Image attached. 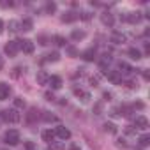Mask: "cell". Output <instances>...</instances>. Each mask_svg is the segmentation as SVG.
Segmentation results:
<instances>
[{
  "label": "cell",
  "instance_id": "cell-1",
  "mask_svg": "<svg viewBox=\"0 0 150 150\" xmlns=\"http://www.w3.org/2000/svg\"><path fill=\"white\" fill-rule=\"evenodd\" d=\"M0 118L6 120L7 124H18V122L21 120V115H20L14 108H11V110H4L2 113H0Z\"/></svg>",
  "mask_w": 150,
  "mask_h": 150
},
{
  "label": "cell",
  "instance_id": "cell-2",
  "mask_svg": "<svg viewBox=\"0 0 150 150\" xmlns=\"http://www.w3.org/2000/svg\"><path fill=\"white\" fill-rule=\"evenodd\" d=\"M18 44H20V50L23 53H27V55H32L34 50H35V46H34V42L30 39H18Z\"/></svg>",
  "mask_w": 150,
  "mask_h": 150
},
{
  "label": "cell",
  "instance_id": "cell-3",
  "mask_svg": "<svg viewBox=\"0 0 150 150\" xmlns=\"http://www.w3.org/2000/svg\"><path fill=\"white\" fill-rule=\"evenodd\" d=\"M6 143L7 145H18L20 143V132L16 131V129H9L7 132H6Z\"/></svg>",
  "mask_w": 150,
  "mask_h": 150
},
{
  "label": "cell",
  "instance_id": "cell-4",
  "mask_svg": "<svg viewBox=\"0 0 150 150\" xmlns=\"http://www.w3.org/2000/svg\"><path fill=\"white\" fill-rule=\"evenodd\" d=\"M122 20H124V21H127V23H131V25H136V23H139V21L143 20V16H141V13H139V11H136V13H127Z\"/></svg>",
  "mask_w": 150,
  "mask_h": 150
},
{
  "label": "cell",
  "instance_id": "cell-5",
  "mask_svg": "<svg viewBox=\"0 0 150 150\" xmlns=\"http://www.w3.org/2000/svg\"><path fill=\"white\" fill-rule=\"evenodd\" d=\"M4 51H6V55L14 57V55L20 51V44H18V41H9V42L4 46Z\"/></svg>",
  "mask_w": 150,
  "mask_h": 150
},
{
  "label": "cell",
  "instance_id": "cell-6",
  "mask_svg": "<svg viewBox=\"0 0 150 150\" xmlns=\"http://www.w3.org/2000/svg\"><path fill=\"white\" fill-rule=\"evenodd\" d=\"M104 76L113 83V85H118V83H122V76L118 74V71H110V69H106L104 71Z\"/></svg>",
  "mask_w": 150,
  "mask_h": 150
},
{
  "label": "cell",
  "instance_id": "cell-7",
  "mask_svg": "<svg viewBox=\"0 0 150 150\" xmlns=\"http://www.w3.org/2000/svg\"><path fill=\"white\" fill-rule=\"evenodd\" d=\"M132 72H136V69H132L127 62H118V74L122 76V74H132Z\"/></svg>",
  "mask_w": 150,
  "mask_h": 150
},
{
  "label": "cell",
  "instance_id": "cell-8",
  "mask_svg": "<svg viewBox=\"0 0 150 150\" xmlns=\"http://www.w3.org/2000/svg\"><path fill=\"white\" fill-rule=\"evenodd\" d=\"M134 125H136V129H141V131L148 129V120H146V117L138 115V117L134 118Z\"/></svg>",
  "mask_w": 150,
  "mask_h": 150
},
{
  "label": "cell",
  "instance_id": "cell-9",
  "mask_svg": "<svg viewBox=\"0 0 150 150\" xmlns=\"http://www.w3.org/2000/svg\"><path fill=\"white\" fill-rule=\"evenodd\" d=\"M55 134H57L60 139H64V141L71 138V131H69L67 127H64V125H58V127L55 129Z\"/></svg>",
  "mask_w": 150,
  "mask_h": 150
},
{
  "label": "cell",
  "instance_id": "cell-10",
  "mask_svg": "<svg viewBox=\"0 0 150 150\" xmlns=\"http://www.w3.org/2000/svg\"><path fill=\"white\" fill-rule=\"evenodd\" d=\"M9 96H11V87L2 81V83H0V101L9 99Z\"/></svg>",
  "mask_w": 150,
  "mask_h": 150
},
{
  "label": "cell",
  "instance_id": "cell-11",
  "mask_svg": "<svg viewBox=\"0 0 150 150\" xmlns=\"http://www.w3.org/2000/svg\"><path fill=\"white\" fill-rule=\"evenodd\" d=\"M48 85L51 87V90H58V88H62V78L60 76H50Z\"/></svg>",
  "mask_w": 150,
  "mask_h": 150
},
{
  "label": "cell",
  "instance_id": "cell-12",
  "mask_svg": "<svg viewBox=\"0 0 150 150\" xmlns=\"http://www.w3.org/2000/svg\"><path fill=\"white\" fill-rule=\"evenodd\" d=\"M101 21H103V25H106V27H113V25H115V18H113V14H110V13H103V14H101Z\"/></svg>",
  "mask_w": 150,
  "mask_h": 150
},
{
  "label": "cell",
  "instance_id": "cell-13",
  "mask_svg": "<svg viewBox=\"0 0 150 150\" xmlns=\"http://www.w3.org/2000/svg\"><path fill=\"white\" fill-rule=\"evenodd\" d=\"M111 42H115V44H122V42H125V35H124L122 32L115 30V32L111 34Z\"/></svg>",
  "mask_w": 150,
  "mask_h": 150
},
{
  "label": "cell",
  "instance_id": "cell-14",
  "mask_svg": "<svg viewBox=\"0 0 150 150\" xmlns=\"http://www.w3.org/2000/svg\"><path fill=\"white\" fill-rule=\"evenodd\" d=\"M74 20H78V14L72 13V11H67V13L62 14V21H64V23H72Z\"/></svg>",
  "mask_w": 150,
  "mask_h": 150
},
{
  "label": "cell",
  "instance_id": "cell-15",
  "mask_svg": "<svg viewBox=\"0 0 150 150\" xmlns=\"http://www.w3.org/2000/svg\"><path fill=\"white\" fill-rule=\"evenodd\" d=\"M83 60H87V62H94L96 60V50L94 48H88V50H85L83 51Z\"/></svg>",
  "mask_w": 150,
  "mask_h": 150
},
{
  "label": "cell",
  "instance_id": "cell-16",
  "mask_svg": "<svg viewBox=\"0 0 150 150\" xmlns=\"http://www.w3.org/2000/svg\"><path fill=\"white\" fill-rule=\"evenodd\" d=\"M103 129H104V132H108V134H117V132H118V129H117V125H115L113 122H104V124H103Z\"/></svg>",
  "mask_w": 150,
  "mask_h": 150
},
{
  "label": "cell",
  "instance_id": "cell-17",
  "mask_svg": "<svg viewBox=\"0 0 150 150\" xmlns=\"http://www.w3.org/2000/svg\"><path fill=\"white\" fill-rule=\"evenodd\" d=\"M55 131H51V129H46V131H42V139L46 141V143H53L55 141Z\"/></svg>",
  "mask_w": 150,
  "mask_h": 150
},
{
  "label": "cell",
  "instance_id": "cell-18",
  "mask_svg": "<svg viewBox=\"0 0 150 150\" xmlns=\"http://www.w3.org/2000/svg\"><path fill=\"white\" fill-rule=\"evenodd\" d=\"M35 80H37V83H39V85H48L50 76H48L44 71H39V72H37V76H35Z\"/></svg>",
  "mask_w": 150,
  "mask_h": 150
},
{
  "label": "cell",
  "instance_id": "cell-19",
  "mask_svg": "<svg viewBox=\"0 0 150 150\" xmlns=\"http://www.w3.org/2000/svg\"><path fill=\"white\" fill-rule=\"evenodd\" d=\"M20 28H21V30H25V32H30V30L34 28V21H32L30 18H25V20L20 23Z\"/></svg>",
  "mask_w": 150,
  "mask_h": 150
},
{
  "label": "cell",
  "instance_id": "cell-20",
  "mask_svg": "<svg viewBox=\"0 0 150 150\" xmlns=\"http://www.w3.org/2000/svg\"><path fill=\"white\" fill-rule=\"evenodd\" d=\"M37 118H39V111H37V108H30L28 113H27V122H35Z\"/></svg>",
  "mask_w": 150,
  "mask_h": 150
},
{
  "label": "cell",
  "instance_id": "cell-21",
  "mask_svg": "<svg viewBox=\"0 0 150 150\" xmlns=\"http://www.w3.org/2000/svg\"><path fill=\"white\" fill-rule=\"evenodd\" d=\"M127 55H129L132 60H139V58L143 57V55H141V51H139L138 48H129V50H127Z\"/></svg>",
  "mask_w": 150,
  "mask_h": 150
},
{
  "label": "cell",
  "instance_id": "cell-22",
  "mask_svg": "<svg viewBox=\"0 0 150 150\" xmlns=\"http://www.w3.org/2000/svg\"><path fill=\"white\" fill-rule=\"evenodd\" d=\"M74 96H76V97H81V101H90V94L88 92H83L81 88H74Z\"/></svg>",
  "mask_w": 150,
  "mask_h": 150
},
{
  "label": "cell",
  "instance_id": "cell-23",
  "mask_svg": "<svg viewBox=\"0 0 150 150\" xmlns=\"http://www.w3.org/2000/svg\"><path fill=\"white\" fill-rule=\"evenodd\" d=\"M85 32L83 30H72V34H71V39L72 41H81V39H85Z\"/></svg>",
  "mask_w": 150,
  "mask_h": 150
},
{
  "label": "cell",
  "instance_id": "cell-24",
  "mask_svg": "<svg viewBox=\"0 0 150 150\" xmlns=\"http://www.w3.org/2000/svg\"><path fill=\"white\" fill-rule=\"evenodd\" d=\"M46 60H48V62H58V60H60V53H58V51H51V53L46 55Z\"/></svg>",
  "mask_w": 150,
  "mask_h": 150
},
{
  "label": "cell",
  "instance_id": "cell-25",
  "mask_svg": "<svg viewBox=\"0 0 150 150\" xmlns=\"http://www.w3.org/2000/svg\"><path fill=\"white\" fill-rule=\"evenodd\" d=\"M138 143H139V146H148V145H150V136H148V134L139 136V138H138Z\"/></svg>",
  "mask_w": 150,
  "mask_h": 150
},
{
  "label": "cell",
  "instance_id": "cell-26",
  "mask_svg": "<svg viewBox=\"0 0 150 150\" xmlns=\"http://www.w3.org/2000/svg\"><path fill=\"white\" fill-rule=\"evenodd\" d=\"M44 9H46V13H48V14H53V13L57 11V4H55V2H46Z\"/></svg>",
  "mask_w": 150,
  "mask_h": 150
},
{
  "label": "cell",
  "instance_id": "cell-27",
  "mask_svg": "<svg viewBox=\"0 0 150 150\" xmlns=\"http://www.w3.org/2000/svg\"><path fill=\"white\" fill-rule=\"evenodd\" d=\"M20 30V23L16 20H11L9 21V32H18Z\"/></svg>",
  "mask_w": 150,
  "mask_h": 150
},
{
  "label": "cell",
  "instance_id": "cell-28",
  "mask_svg": "<svg viewBox=\"0 0 150 150\" xmlns=\"http://www.w3.org/2000/svg\"><path fill=\"white\" fill-rule=\"evenodd\" d=\"M120 111H122V115H124L125 118H131V117H132V111H131V108H129V106H122V108H120Z\"/></svg>",
  "mask_w": 150,
  "mask_h": 150
},
{
  "label": "cell",
  "instance_id": "cell-29",
  "mask_svg": "<svg viewBox=\"0 0 150 150\" xmlns=\"http://www.w3.org/2000/svg\"><path fill=\"white\" fill-rule=\"evenodd\" d=\"M42 120H44V122H55V120H57V117H55V115H51L50 111H44Z\"/></svg>",
  "mask_w": 150,
  "mask_h": 150
},
{
  "label": "cell",
  "instance_id": "cell-30",
  "mask_svg": "<svg viewBox=\"0 0 150 150\" xmlns=\"http://www.w3.org/2000/svg\"><path fill=\"white\" fill-rule=\"evenodd\" d=\"M65 51H67L69 57H78V50L74 46H65Z\"/></svg>",
  "mask_w": 150,
  "mask_h": 150
},
{
  "label": "cell",
  "instance_id": "cell-31",
  "mask_svg": "<svg viewBox=\"0 0 150 150\" xmlns=\"http://www.w3.org/2000/svg\"><path fill=\"white\" fill-rule=\"evenodd\" d=\"M53 41H55L57 46H65V37H62V35H55Z\"/></svg>",
  "mask_w": 150,
  "mask_h": 150
},
{
  "label": "cell",
  "instance_id": "cell-32",
  "mask_svg": "<svg viewBox=\"0 0 150 150\" xmlns=\"http://www.w3.org/2000/svg\"><path fill=\"white\" fill-rule=\"evenodd\" d=\"M51 150H65V145H64L62 141H57V143L53 141V143H51Z\"/></svg>",
  "mask_w": 150,
  "mask_h": 150
},
{
  "label": "cell",
  "instance_id": "cell-33",
  "mask_svg": "<svg viewBox=\"0 0 150 150\" xmlns=\"http://www.w3.org/2000/svg\"><path fill=\"white\" fill-rule=\"evenodd\" d=\"M78 18H81L83 21H88V20L92 18V14H90L88 11H85V13H81V14H78Z\"/></svg>",
  "mask_w": 150,
  "mask_h": 150
},
{
  "label": "cell",
  "instance_id": "cell-34",
  "mask_svg": "<svg viewBox=\"0 0 150 150\" xmlns=\"http://www.w3.org/2000/svg\"><path fill=\"white\" fill-rule=\"evenodd\" d=\"M14 106H16V108H25V101H23L21 97H16V99H14Z\"/></svg>",
  "mask_w": 150,
  "mask_h": 150
},
{
  "label": "cell",
  "instance_id": "cell-35",
  "mask_svg": "<svg viewBox=\"0 0 150 150\" xmlns=\"http://www.w3.org/2000/svg\"><path fill=\"white\" fill-rule=\"evenodd\" d=\"M115 145H117V146H118V148H125V146H127V141H125V139H124V138H118V139H117V143H115Z\"/></svg>",
  "mask_w": 150,
  "mask_h": 150
},
{
  "label": "cell",
  "instance_id": "cell-36",
  "mask_svg": "<svg viewBox=\"0 0 150 150\" xmlns=\"http://www.w3.org/2000/svg\"><path fill=\"white\" fill-rule=\"evenodd\" d=\"M101 111H103V103H97V104L94 106V113H96V115H101Z\"/></svg>",
  "mask_w": 150,
  "mask_h": 150
},
{
  "label": "cell",
  "instance_id": "cell-37",
  "mask_svg": "<svg viewBox=\"0 0 150 150\" xmlns=\"http://www.w3.org/2000/svg\"><path fill=\"white\" fill-rule=\"evenodd\" d=\"M25 148L27 150H34L35 148V143L34 141H25Z\"/></svg>",
  "mask_w": 150,
  "mask_h": 150
},
{
  "label": "cell",
  "instance_id": "cell-38",
  "mask_svg": "<svg viewBox=\"0 0 150 150\" xmlns=\"http://www.w3.org/2000/svg\"><path fill=\"white\" fill-rule=\"evenodd\" d=\"M90 85H92V87H97V85H99V78H97V76H92V78H90Z\"/></svg>",
  "mask_w": 150,
  "mask_h": 150
},
{
  "label": "cell",
  "instance_id": "cell-39",
  "mask_svg": "<svg viewBox=\"0 0 150 150\" xmlns=\"http://www.w3.org/2000/svg\"><path fill=\"white\" fill-rule=\"evenodd\" d=\"M125 132H127V134H136L134 125H127V127H125Z\"/></svg>",
  "mask_w": 150,
  "mask_h": 150
},
{
  "label": "cell",
  "instance_id": "cell-40",
  "mask_svg": "<svg viewBox=\"0 0 150 150\" xmlns=\"http://www.w3.org/2000/svg\"><path fill=\"white\" fill-rule=\"evenodd\" d=\"M125 85H127V88H131V90H134V88H138V85H136L134 81H125Z\"/></svg>",
  "mask_w": 150,
  "mask_h": 150
},
{
  "label": "cell",
  "instance_id": "cell-41",
  "mask_svg": "<svg viewBox=\"0 0 150 150\" xmlns=\"http://www.w3.org/2000/svg\"><path fill=\"white\" fill-rule=\"evenodd\" d=\"M44 97H46V101H55V96H53V92H46V94H44Z\"/></svg>",
  "mask_w": 150,
  "mask_h": 150
},
{
  "label": "cell",
  "instance_id": "cell-42",
  "mask_svg": "<svg viewBox=\"0 0 150 150\" xmlns=\"http://www.w3.org/2000/svg\"><path fill=\"white\" fill-rule=\"evenodd\" d=\"M141 71H143V78L148 81V80H150V72H148V69H141Z\"/></svg>",
  "mask_w": 150,
  "mask_h": 150
},
{
  "label": "cell",
  "instance_id": "cell-43",
  "mask_svg": "<svg viewBox=\"0 0 150 150\" xmlns=\"http://www.w3.org/2000/svg\"><path fill=\"white\" fill-rule=\"evenodd\" d=\"M103 97H104V101H110V99L113 97V94H111V92H104V94H103Z\"/></svg>",
  "mask_w": 150,
  "mask_h": 150
},
{
  "label": "cell",
  "instance_id": "cell-44",
  "mask_svg": "<svg viewBox=\"0 0 150 150\" xmlns=\"http://www.w3.org/2000/svg\"><path fill=\"white\" fill-rule=\"evenodd\" d=\"M110 115H111V117H120V113H118V110H117V108H113V110L110 111Z\"/></svg>",
  "mask_w": 150,
  "mask_h": 150
},
{
  "label": "cell",
  "instance_id": "cell-45",
  "mask_svg": "<svg viewBox=\"0 0 150 150\" xmlns=\"http://www.w3.org/2000/svg\"><path fill=\"white\" fill-rule=\"evenodd\" d=\"M69 150H81V148H80V145H78V143H72V145L69 146Z\"/></svg>",
  "mask_w": 150,
  "mask_h": 150
},
{
  "label": "cell",
  "instance_id": "cell-46",
  "mask_svg": "<svg viewBox=\"0 0 150 150\" xmlns=\"http://www.w3.org/2000/svg\"><path fill=\"white\" fill-rule=\"evenodd\" d=\"M39 41H41V44H42V46H46V44H48V42H46L48 39H46L44 35H41V37H39Z\"/></svg>",
  "mask_w": 150,
  "mask_h": 150
},
{
  "label": "cell",
  "instance_id": "cell-47",
  "mask_svg": "<svg viewBox=\"0 0 150 150\" xmlns=\"http://www.w3.org/2000/svg\"><path fill=\"white\" fill-rule=\"evenodd\" d=\"M143 106H145L143 103H136V104H134V108H138V110H143Z\"/></svg>",
  "mask_w": 150,
  "mask_h": 150
},
{
  "label": "cell",
  "instance_id": "cell-48",
  "mask_svg": "<svg viewBox=\"0 0 150 150\" xmlns=\"http://www.w3.org/2000/svg\"><path fill=\"white\" fill-rule=\"evenodd\" d=\"M2 69H4V58L0 57V71H2Z\"/></svg>",
  "mask_w": 150,
  "mask_h": 150
},
{
  "label": "cell",
  "instance_id": "cell-49",
  "mask_svg": "<svg viewBox=\"0 0 150 150\" xmlns=\"http://www.w3.org/2000/svg\"><path fill=\"white\" fill-rule=\"evenodd\" d=\"M2 32H4V21L0 20V34H2Z\"/></svg>",
  "mask_w": 150,
  "mask_h": 150
},
{
  "label": "cell",
  "instance_id": "cell-50",
  "mask_svg": "<svg viewBox=\"0 0 150 150\" xmlns=\"http://www.w3.org/2000/svg\"><path fill=\"white\" fill-rule=\"evenodd\" d=\"M4 150H7V148H4Z\"/></svg>",
  "mask_w": 150,
  "mask_h": 150
}]
</instances>
